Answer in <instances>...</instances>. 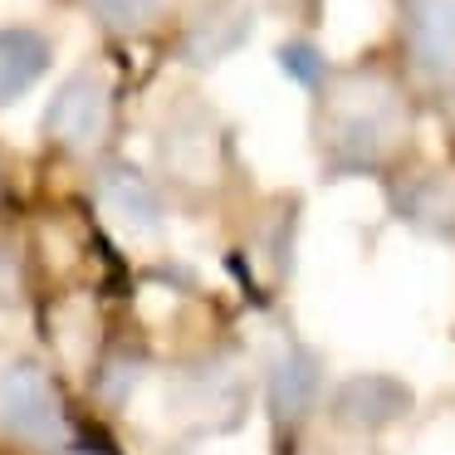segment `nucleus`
Returning a JSON list of instances; mask_svg holds the SVG:
<instances>
[{"label": "nucleus", "instance_id": "11", "mask_svg": "<svg viewBox=\"0 0 455 455\" xmlns=\"http://www.w3.org/2000/svg\"><path fill=\"white\" fill-rule=\"evenodd\" d=\"M250 25H255V15H250V5H240V0H211L206 11H196L187 20V30H181V64L187 69H211V64H220L226 54H235L240 44L250 40Z\"/></svg>", "mask_w": 455, "mask_h": 455}, {"label": "nucleus", "instance_id": "14", "mask_svg": "<svg viewBox=\"0 0 455 455\" xmlns=\"http://www.w3.org/2000/svg\"><path fill=\"white\" fill-rule=\"evenodd\" d=\"M279 64H284V74H289V79H299L308 93H314L318 84L328 79V60H323V54H318L308 40H289L284 50H279Z\"/></svg>", "mask_w": 455, "mask_h": 455}, {"label": "nucleus", "instance_id": "8", "mask_svg": "<svg viewBox=\"0 0 455 455\" xmlns=\"http://www.w3.org/2000/svg\"><path fill=\"white\" fill-rule=\"evenodd\" d=\"M416 392L392 372H353L328 387V421L347 435H382L387 426L406 421Z\"/></svg>", "mask_w": 455, "mask_h": 455}, {"label": "nucleus", "instance_id": "1", "mask_svg": "<svg viewBox=\"0 0 455 455\" xmlns=\"http://www.w3.org/2000/svg\"><path fill=\"white\" fill-rule=\"evenodd\" d=\"M411 93L387 64L328 69L314 89V152L323 177H387L411 148Z\"/></svg>", "mask_w": 455, "mask_h": 455}, {"label": "nucleus", "instance_id": "6", "mask_svg": "<svg viewBox=\"0 0 455 455\" xmlns=\"http://www.w3.org/2000/svg\"><path fill=\"white\" fill-rule=\"evenodd\" d=\"M402 60L416 84L455 89V0H402Z\"/></svg>", "mask_w": 455, "mask_h": 455}, {"label": "nucleus", "instance_id": "9", "mask_svg": "<svg viewBox=\"0 0 455 455\" xmlns=\"http://www.w3.org/2000/svg\"><path fill=\"white\" fill-rule=\"evenodd\" d=\"M99 201H103V211L138 240H162V230H167L162 181H152L142 167H132V162H123V157L99 167Z\"/></svg>", "mask_w": 455, "mask_h": 455}, {"label": "nucleus", "instance_id": "5", "mask_svg": "<svg viewBox=\"0 0 455 455\" xmlns=\"http://www.w3.org/2000/svg\"><path fill=\"white\" fill-rule=\"evenodd\" d=\"M113 123V84L99 69H79L60 84V93L44 108V138L69 157L99 152Z\"/></svg>", "mask_w": 455, "mask_h": 455}, {"label": "nucleus", "instance_id": "13", "mask_svg": "<svg viewBox=\"0 0 455 455\" xmlns=\"http://www.w3.org/2000/svg\"><path fill=\"white\" fill-rule=\"evenodd\" d=\"M79 5H84V15L108 35H142L162 20V11H167V0H79Z\"/></svg>", "mask_w": 455, "mask_h": 455}, {"label": "nucleus", "instance_id": "12", "mask_svg": "<svg viewBox=\"0 0 455 455\" xmlns=\"http://www.w3.org/2000/svg\"><path fill=\"white\" fill-rule=\"evenodd\" d=\"M54 64V40L30 25H0V108L35 89Z\"/></svg>", "mask_w": 455, "mask_h": 455}, {"label": "nucleus", "instance_id": "3", "mask_svg": "<svg viewBox=\"0 0 455 455\" xmlns=\"http://www.w3.org/2000/svg\"><path fill=\"white\" fill-rule=\"evenodd\" d=\"M0 431L35 451H60L69 441L64 396L35 357H15L0 367Z\"/></svg>", "mask_w": 455, "mask_h": 455}, {"label": "nucleus", "instance_id": "4", "mask_svg": "<svg viewBox=\"0 0 455 455\" xmlns=\"http://www.w3.org/2000/svg\"><path fill=\"white\" fill-rule=\"evenodd\" d=\"M245 396H250V382L240 377V367L226 353L191 357L172 377V406L196 431H226V426H235L240 411H245Z\"/></svg>", "mask_w": 455, "mask_h": 455}, {"label": "nucleus", "instance_id": "7", "mask_svg": "<svg viewBox=\"0 0 455 455\" xmlns=\"http://www.w3.org/2000/svg\"><path fill=\"white\" fill-rule=\"evenodd\" d=\"M328 396L323 382V357L314 353L308 343L299 338H284V343L269 353L265 363V406H269V421L279 431H299L308 416L318 411V402Z\"/></svg>", "mask_w": 455, "mask_h": 455}, {"label": "nucleus", "instance_id": "2", "mask_svg": "<svg viewBox=\"0 0 455 455\" xmlns=\"http://www.w3.org/2000/svg\"><path fill=\"white\" fill-rule=\"evenodd\" d=\"M230 142L220 118L201 99H181L157 128V172L167 187L181 191H211L226 172Z\"/></svg>", "mask_w": 455, "mask_h": 455}, {"label": "nucleus", "instance_id": "10", "mask_svg": "<svg viewBox=\"0 0 455 455\" xmlns=\"http://www.w3.org/2000/svg\"><path fill=\"white\" fill-rule=\"evenodd\" d=\"M392 211L402 226L431 240H455V172L411 167L392 177Z\"/></svg>", "mask_w": 455, "mask_h": 455}]
</instances>
